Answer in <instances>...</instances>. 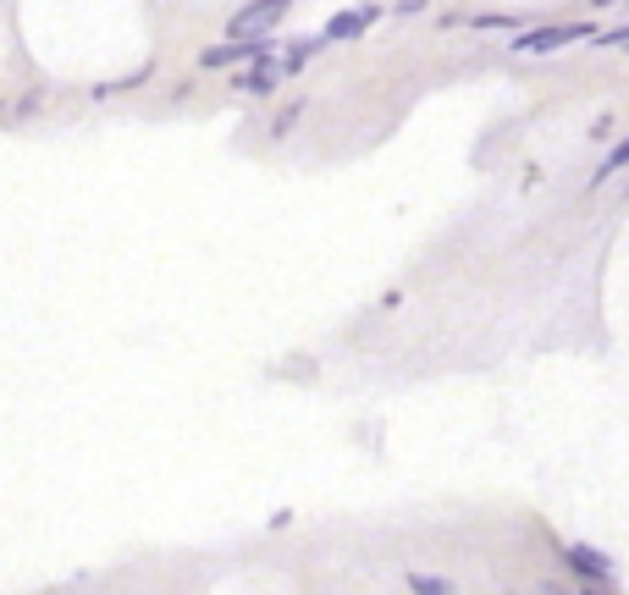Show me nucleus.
Returning <instances> with one entry per match:
<instances>
[{
	"instance_id": "nucleus-8",
	"label": "nucleus",
	"mask_w": 629,
	"mask_h": 595,
	"mask_svg": "<svg viewBox=\"0 0 629 595\" xmlns=\"http://www.w3.org/2000/svg\"><path fill=\"white\" fill-rule=\"evenodd\" d=\"M624 166H629V139H624V144H618V150L607 155V166H602V177H607V172H624Z\"/></svg>"
},
{
	"instance_id": "nucleus-7",
	"label": "nucleus",
	"mask_w": 629,
	"mask_h": 595,
	"mask_svg": "<svg viewBox=\"0 0 629 595\" xmlns=\"http://www.w3.org/2000/svg\"><path fill=\"white\" fill-rule=\"evenodd\" d=\"M409 590H420V595H442V590H453V584L437 579V573H409Z\"/></svg>"
},
{
	"instance_id": "nucleus-4",
	"label": "nucleus",
	"mask_w": 629,
	"mask_h": 595,
	"mask_svg": "<svg viewBox=\"0 0 629 595\" xmlns=\"http://www.w3.org/2000/svg\"><path fill=\"white\" fill-rule=\"evenodd\" d=\"M563 562H569L580 579H591V584H613V562H607L596 546H569V551H563Z\"/></svg>"
},
{
	"instance_id": "nucleus-6",
	"label": "nucleus",
	"mask_w": 629,
	"mask_h": 595,
	"mask_svg": "<svg viewBox=\"0 0 629 595\" xmlns=\"http://www.w3.org/2000/svg\"><path fill=\"white\" fill-rule=\"evenodd\" d=\"M276 84H282L276 62H260V73H238V89H243V95H271Z\"/></svg>"
},
{
	"instance_id": "nucleus-9",
	"label": "nucleus",
	"mask_w": 629,
	"mask_h": 595,
	"mask_svg": "<svg viewBox=\"0 0 629 595\" xmlns=\"http://www.w3.org/2000/svg\"><path fill=\"white\" fill-rule=\"evenodd\" d=\"M596 7H618V0H596Z\"/></svg>"
},
{
	"instance_id": "nucleus-2",
	"label": "nucleus",
	"mask_w": 629,
	"mask_h": 595,
	"mask_svg": "<svg viewBox=\"0 0 629 595\" xmlns=\"http://www.w3.org/2000/svg\"><path fill=\"white\" fill-rule=\"evenodd\" d=\"M287 0H249V7L227 23V40H265L271 29H282Z\"/></svg>"
},
{
	"instance_id": "nucleus-1",
	"label": "nucleus",
	"mask_w": 629,
	"mask_h": 595,
	"mask_svg": "<svg viewBox=\"0 0 629 595\" xmlns=\"http://www.w3.org/2000/svg\"><path fill=\"white\" fill-rule=\"evenodd\" d=\"M254 62H276L271 34H265V40H227V45H210V51L199 56L205 73H221V67H254Z\"/></svg>"
},
{
	"instance_id": "nucleus-3",
	"label": "nucleus",
	"mask_w": 629,
	"mask_h": 595,
	"mask_svg": "<svg viewBox=\"0 0 629 595\" xmlns=\"http://www.w3.org/2000/svg\"><path fill=\"white\" fill-rule=\"evenodd\" d=\"M591 40L585 23H558V29H536V34H519V51L525 56H547V51H563V45H580Z\"/></svg>"
},
{
	"instance_id": "nucleus-5",
	"label": "nucleus",
	"mask_w": 629,
	"mask_h": 595,
	"mask_svg": "<svg viewBox=\"0 0 629 595\" xmlns=\"http://www.w3.org/2000/svg\"><path fill=\"white\" fill-rule=\"evenodd\" d=\"M371 23H376V7H360V12H338V18L327 23V40H360Z\"/></svg>"
}]
</instances>
